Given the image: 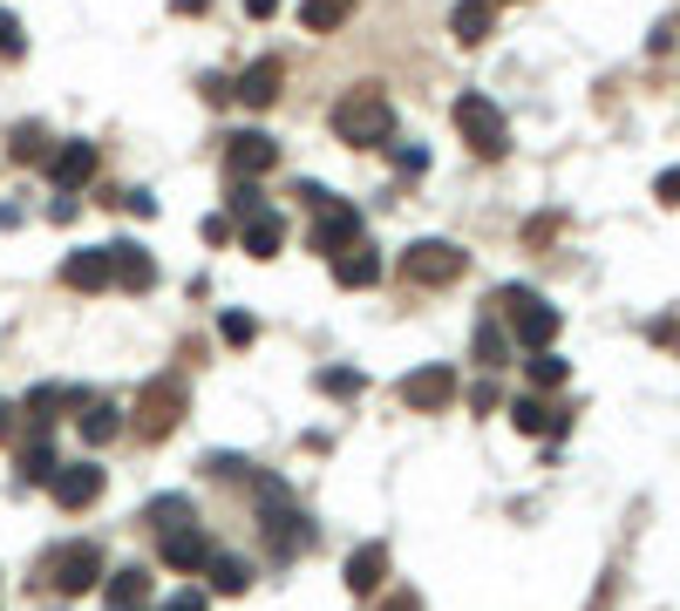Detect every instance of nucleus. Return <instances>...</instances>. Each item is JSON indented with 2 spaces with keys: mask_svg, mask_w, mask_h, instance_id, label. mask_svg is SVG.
<instances>
[{
  "mask_svg": "<svg viewBox=\"0 0 680 611\" xmlns=\"http://www.w3.org/2000/svg\"><path fill=\"white\" fill-rule=\"evenodd\" d=\"M334 137H341L347 150H381V143L395 137V102H388V89H375V81L347 89V96L334 102Z\"/></svg>",
  "mask_w": 680,
  "mask_h": 611,
  "instance_id": "obj_1",
  "label": "nucleus"
},
{
  "mask_svg": "<svg viewBox=\"0 0 680 611\" xmlns=\"http://www.w3.org/2000/svg\"><path fill=\"white\" fill-rule=\"evenodd\" d=\"M504 319H510V334H517V347H551L558 340V306H544L538 293H531V285H504V293L490 299Z\"/></svg>",
  "mask_w": 680,
  "mask_h": 611,
  "instance_id": "obj_2",
  "label": "nucleus"
},
{
  "mask_svg": "<svg viewBox=\"0 0 680 611\" xmlns=\"http://www.w3.org/2000/svg\"><path fill=\"white\" fill-rule=\"evenodd\" d=\"M456 130H463V143L476 150V156H504L510 150V122H504V109L490 102V96H456Z\"/></svg>",
  "mask_w": 680,
  "mask_h": 611,
  "instance_id": "obj_3",
  "label": "nucleus"
},
{
  "mask_svg": "<svg viewBox=\"0 0 680 611\" xmlns=\"http://www.w3.org/2000/svg\"><path fill=\"white\" fill-rule=\"evenodd\" d=\"M463 265H469V252L463 244H443V238H422V244L402 252V279L409 285H456Z\"/></svg>",
  "mask_w": 680,
  "mask_h": 611,
  "instance_id": "obj_4",
  "label": "nucleus"
},
{
  "mask_svg": "<svg viewBox=\"0 0 680 611\" xmlns=\"http://www.w3.org/2000/svg\"><path fill=\"white\" fill-rule=\"evenodd\" d=\"M184 422V381H171V374H156L143 394H137V435H150V441H164L171 428Z\"/></svg>",
  "mask_w": 680,
  "mask_h": 611,
  "instance_id": "obj_5",
  "label": "nucleus"
},
{
  "mask_svg": "<svg viewBox=\"0 0 680 611\" xmlns=\"http://www.w3.org/2000/svg\"><path fill=\"white\" fill-rule=\"evenodd\" d=\"M347 244H361V211L354 204H341V197H320L313 204V252H347Z\"/></svg>",
  "mask_w": 680,
  "mask_h": 611,
  "instance_id": "obj_6",
  "label": "nucleus"
},
{
  "mask_svg": "<svg viewBox=\"0 0 680 611\" xmlns=\"http://www.w3.org/2000/svg\"><path fill=\"white\" fill-rule=\"evenodd\" d=\"M96 578H102V544H68V550H55V557H48V585H55L62 598L89 591Z\"/></svg>",
  "mask_w": 680,
  "mask_h": 611,
  "instance_id": "obj_7",
  "label": "nucleus"
},
{
  "mask_svg": "<svg viewBox=\"0 0 680 611\" xmlns=\"http://www.w3.org/2000/svg\"><path fill=\"white\" fill-rule=\"evenodd\" d=\"M272 163H279V143H272L266 130H238V137H225V171H231V177L259 184Z\"/></svg>",
  "mask_w": 680,
  "mask_h": 611,
  "instance_id": "obj_8",
  "label": "nucleus"
},
{
  "mask_svg": "<svg viewBox=\"0 0 680 611\" xmlns=\"http://www.w3.org/2000/svg\"><path fill=\"white\" fill-rule=\"evenodd\" d=\"M402 401L415 407V415H443V407L456 401V367H443V360H435V367H415V374L402 381Z\"/></svg>",
  "mask_w": 680,
  "mask_h": 611,
  "instance_id": "obj_9",
  "label": "nucleus"
},
{
  "mask_svg": "<svg viewBox=\"0 0 680 611\" xmlns=\"http://www.w3.org/2000/svg\"><path fill=\"white\" fill-rule=\"evenodd\" d=\"M102 482H109V476H102V462H62V469H55V482H48V497H55L62 510H89V503L102 497Z\"/></svg>",
  "mask_w": 680,
  "mask_h": 611,
  "instance_id": "obj_10",
  "label": "nucleus"
},
{
  "mask_svg": "<svg viewBox=\"0 0 680 611\" xmlns=\"http://www.w3.org/2000/svg\"><path fill=\"white\" fill-rule=\"evenodd\" d=\"M279 89H287V68H279V55H259L246 75L231 81V96L246 102V109H272V102H279Z\"/></svg>",
  "mask_w": 680,
  "mask_h": 611,
  "instance_id": "obj_11",
  "label": "nucleus"
},
{
  "mask_svg": "<svg viewBox=\"0 0 680 611\" xmlns=\"http://www.w3.org/2000/svg\"><path fill=\"white\" fill-rule=\"evenodd\" d=\"M62 285H68V293H102V285H116L109 244H83V252H68L62 259Z\"/></svg>",
  "mask_w": 680,
  "mask_h": 611,
  "instance_id": "obj_12",
  "label": "nucleus"
},
{
  "mask_svg": "<svg viewBox=\"0 0 680 611\" xmlns=\"http://www.w3.org/2000/svg\"><path fill=\"white\" fill-rule=\"evenodd\" d=\"M156 550H164V564H171L177 578H184V570H205V557H212V537H205L197 523H184V530H164V537H156Z\"/></svg>",
  "mask_w": 680,
  "mask_h": 611,
  "instance_id": "obj_13",
  "label": "nucleus"
},
{
  "mask_svg": "<svg viewBox=\"0 0 680 611\" xmlns=\"http://www.w3.org/2000/svg\"><path fill=\"white\" fill-rule=\"evenodd\" d=\"M89 177H96V143H62L48 156V184L55 190H83Z\"/></svg>",
  "mask_w": 680,
  "mask_h": 611,
  "instance_id": "obj_14",
  "label": "nucleus"
},
{
  "mask_svg": "<svg viewBox=\"0 0 680 611\" xmlns=\"http://www.w3.org/2000/svg\"><path fill=\"white\" fill-rule=\"evenodd\" d=\"M450 34L463 41V48H484V41L497 34V0H456V14H450Z\"/></svg>",
  "mask_w": 680,
  "mask_h": 611,
  "instance_id": "obj_15",
  "label": "nucleus"
},
{
  "mask_svg": "<svg viewBox=\"0 0 680 611\" xmlns=\"http://www.w3.org/2000/svg\"><path fill=\"white\" fill-rule=\"evenodd\" d=\"M109 272H116L123 293H150L156 285V259L143 252V244H109Z\"/></svg>",
  "mask_w": 680,
  "mask_h": 611,
  "instance_id": "obj_16",
  "label": "nucleus"
},
{
  "mask_svg": "<svg viewBox=\"0 0 680 611\" xmlns=\"http://www.w3.org/2000/svg\"><path fill=\"white\" fill-rule=\"evenodd\" d=\"M334 279L347 285V293H361V285L381 279V252L375 244H347V252H334Z\"/></svg>",
  "mask_w": 680,
  "mask_h": 611,
  "instance_id": "obj_17",
  "label": "nucleus"
},
{
  "mask_svg": "<svg viewBox=\"0 0 680 611\" xmlns=\"http://www.w3.org/2000/svg\"><path fill=\"white\" fill-rule=\"evenodd\" d=\"M388 585V544H361L347 557V591H381Z\"/></svg>",
  "mask_w": 680,
  "mask_h": 611,
  "instance_id": "obj_18",
  "label": "nucleus"
},
{
  "mask_svg": "<svg viewBox=\"0 0 680 611\" xmlns=\"http://www.w3.org/2000/svg\"><path fill=\"white\" fill-rule=\"evenodd\" d=\"M102 611H150V570H137V564H130V570H116Z\"/></svg>",
  "mask_w": 680,
  "mask_h": 611,
  "instance_id": "obj_19",
  "label": "nucleus"
},
{
  "mask_svg": "<svg viewBox=\"0 0 680 611\" xmlns=\"http://www.w3.org/2000/svg\"><path fill=\"white\" fill-rule=\"evenodd\" d=\"M238 244H246L252 259H279V244H287V218H279V211H259V218H246Z\"/></svg>",
  "mask_w": 680,
  "mask_h": 611,
  "instance_id": "obj_20",
  "label": "nucleus"
},
{
  "mask_svg": "<svg viewBox=\"0 0 680 611\" xmlns=\"http://www.w3.org/2000/svg\"><path fill=\"white\" fill-rule=\"evenodd\" d=\"M75 428H83L89 448H102L116 428H123V407H116V401H83V422H75Z\"/></svg>",
  "mask_w": 680,
  "mask_h": 611,
  "instance_id": "obj_21",
  "label": "nucleus"
},
{
  "mask_svg": "<svg viewBox=\"0 0 680 611\" xmlns=\"http://www.w3.org/2000/svg\"><path fill=\"white\" fill-rule=\"evenodd\" d=\"M205 578H212V591L238 598V591L252 585V570H246V557H225V550H212V557H205Z\"/></svg>",
  "mask_w": 680,
  "mask_h": 611,
  "instance_id": "obj_22",
  "label": "nucleus"
},
{
  "mask_svg": "<svg viewBox=\"0 0 680 611\" xmlns=\"http://www.w3.org/2000/svg\"><path fill=\"white\" fill-rule=\"evenodd\" d=\"M354 8H361V0H306L300 8V21H306V34H334Z\"/></svg>",
  "mask_w": 680,
  "mask_h": 611,
  "instance_id": "obj_23",
  "label": "nucleus"
},
{
  "mask_svg": "<svg viewBox=\"0 0 680 611\" xmlns=\"http://www.w3.org/2000/svg\"><path fill=\"white\" fill-rule=\"evenodd\" d=\"M476 360H484V367H504V360H510V334H504L497 319L476 326Z\"/></svg>",
  "mask_w": 680,
  "mask_h": 611,
  "instance_id": "obj_24",
  "label": "nucleus"
},
{
  "mask_svg": "<svg viewBox=\"0 0 680 611\" xmlns=\"http://www.w3.org/2000/svg\"><path fill=\"white\" fill-rule=\"evenodd\" d=\"M510 422L525 428V435H551V428H558V422H551V407H544V401H531V394H525V401H510Z\"/></svg>",
  "mask_w": 680,
  "mask_h": 611,
  "instance_id": "obj_25",
  "label": "nucleus"
},
{
  "mask_svg": "<svg viewBox=\"0 0 680 611\" xmlns=\"http://www.w3.org/2000/svg\"><path fill=\"white\" fill-rule=\"evenodd\" d=\"M75 401H83V394H75V388H55V381L28 394V407H34V422H55V407H75Z\"/></svg>",
  "mask_w": 680,
  "mask_h": 611,
  "instance_id": "obj_26",
  "label": "nucleus"
},
{
  "mask_svg": "<svg viewBox=\"0 0 680 611\" xmlns=\"http://www.w3.org/2000/svg\"><path fill=\"white\" fill-rule=\"evenodd\" d=\"M218 340L225 347H252L259 340V319L252 313H218Z\"/></svg>",
  "mask_w": 680,
  "mask_h": 611,
  "instance_id": "obj_27",
  "label": "nucleus"
},
{
  "mask_svg": "<svg viewBox=\"0 0 680 611\" xmlns=\"http://www.w3.org/2000/svg\"><path fill=\"white\" fill-rule=\"evenodd\" d=\"M21 476H28V482H55V448H48V441H28V448H21Z\"/></svg>",
  "mask_w": 680,
  "mask_h": 611,
  "instance_id": "obj_28",
  "label": "nucleus"
},
{
  "mask_svg": "<svg viewBox=\"0 0 680 611\" xmlns=\"http://www.w3.org/2000/svg\"><path fill=\"white\" fill-rule=\"evenodd\" d=\"M313 381H320V394H341V401H347V394H361V374H354V367H320Z\"/></svg>",
  "mask_w": 680,
  "mask_h": 611,
  "instance_id": "obj_29",
  "label": "nucleus"
},
{
  "mask_svg": "<svg viewBox=\"0 0 680 611\" xmlns=\"http://www.w3.org/2000/svg\"><path fill=\"white\" fill-rule=\"evenodd\" d=\"M150 523H156V537H164V530H184V523H191V503H184V497L150 503Z\"/></svg>",
  "mask_w": 680,
  "mask_h": 611,
  "instance_id": "obj_30",
  "label": "nucleus"
},
{
  "mask_svg": "<svg viewBox=\"0 0 680 611\" xmlns=\"http://www.w3.org/2000/svg\"><path fill=\"white\" fill-rule=\"evenodd\" d=\"M565 374H572V367L558 360L551 347H538V353H531V381H538V388H558V381H565Z\"/></svg>",
  "mask_w": 680,
  "mask_h": 611,
  "instance_id": "obj_31",
  "label": "nucleus"
},
{
  "mask_svg": "<svg viewBox=\"0 0 680 611\" xmlns=\"http://www.w3.org/2000/svg\"><path fill=\"white\" fill-rule=\"evenodd\" d=\"M231 211H238V218H259V211H266V204H259V184L231 177Z\"/></svg>",
  "mask_w": 680,
  "mask_h": 611,
  "instance_id": "obj_32",
  "label": "nucleus"
},
{
  "mask_svg": "<svg viewBox=\"0 0 680 611\" xmlns=\"http://www.w3.org/2000/svg\"><path fill=\"white\" fill-rule=\"evenodd\" d=\"M8 143H14V156H21V163H34V156H42V143H48V137L34 130V122H21V130H14Z\"/></svg>",
  "mask_w": 680,
  "mask_h": 611,
  "instance_id": "obj_33",
  "label": "nucleus"
},
{
  "mask_svg": "<svg viewBox=\"0 0 680 611\" xmlns=\"http://www.w3.org/2000/svg\"><path fill=\"white\" fill-rule=\"evenodd\" d=\"M205 469H212L218 482H225V476H231V482H246V476H252V462H246V456H205Z\"/></svg>",
  "mask_w": 680,
  "mask_h": 611,
  "instance_id": "obj_34",
  "label": "nucleus"
},
{
  "mask_svg": "<svg viewBox=\"0 0 680 611\" xmlns=\"http://www.w3.org/2000/svg\"><path fill=\"white\" fill-rule=\"evenodd\" d=\"M197 231H205V244H231V238H238V225H231L225 211H212V218L197 225Z\"/></svg>",
  "mask_w": 680,
  "mask_h": 611,
  "instance_id": "obj_35",
  "label": "nucleus"
},
{
  "mask_svg": "<svg viewBox=\"0 0 680 611\" xmlns=\"http://www.w3.org/2000/svg\"><path fill=\"white\" fill-rule=\"evenodd\" d=\"M0 55H8V62L21 55V21H14L8 8H0Z\"/></svg>",
  "mask_w": 680,
  "mask_h": 611,
  "instance_id": "obj_36",
  "label": "nucleus"
},
{
  "mask_svg": "<svg viewBox=\"0 0 680 611\" xmlns=\"http://www.w3.org/2000/svg\"><path fill=\"white\" fill-rule=\"evenodd\" d=\"M116 204H123L130 218H156V197H150V190H123V197H116Z\"/></svg>",
  "mask_w": 680,
  "mask_h": 611,
  "instance_id": "obj_37",
  "label": "nucleus"
},
{
  "mask_svg": "<svg viewBox=\"0 0 680 611\" xmlns=\"http://www.w3.org/2000/svg\"><path fill=\"white\" fill-rule=\"evenodd\" d=\"M156 611H205V591H171Z\"/></svg>",
  "mask_w": 680,
  "mask_h": 611,
  "instance_id": "obj_38",
  "label": "nucleus"
},
{
  "mask_svg": "<svg viewBox=\"0 0 680 611\" xmlns=\"http://www.w3.org/2000/svg\"><path fill=\"white\" fill-rule=\"evenodd\" d=\"M395 163H402V171L415 177V171H429V150H415V143H402V150H395Z\"/></svg>",
  "mask_w": 680,
  "mask_h": 611,
  "instance_id": "obj_39",
  "label": "nucleus"
},
{
  "mask_svg": "<svg viewBox=\"0 0 680 611\" xmlns=\"http://www.w3.org/2000/svg\"><path fill=\"white\" fill-rule=\"evenodd\" d=\"M14 435H21V407L0 401V441H14Z\"/></svg>",
  "mask_w": 680,
  "mask_h": 611,
  "instance_id": "obj_40",
  "label": "nucleus"
},
{
  "mask_svg": "<svg viewBox=\"0 0 680 611\" xmlns=\"http://www.w3.org/2000/svg\"><path fill=\"white\" fill-rule=\"evenodd\" d=\"M469 407H476V415H490V407H497V388L484 381V388H469Z\"/></svg>",
  "mask_w": 680,
  "mask_h": 611,
  "instance_id": "obj_41",
  "label": "nucleus"
},
{
  "mask_svg": "<svg viewBox=\"0 0 680 611\" xmlns=\"http://www.w3.org/2000/svg\"><path fill=\"white\" fill-rule=\"evenodd\" d=\"M381 611H422V598H415V591H388V604H381Z\"/></svg>",
  "mask_w": 680,
  "mask_h": 611,
  "instance_id": "obj_42",
  "label": "nucleus"
},
{
  "mask_svg": "<svg viewBox=\"0 0 680 611\" xmlns=\"http://www.w3.org/2000/svg\"><path fill=\"white\" fill-rule=\"evenodd\" d=\"M654 190H660V204H680V171H667V177H660Z\"/></svg>",
  "mask_w": 680,
  "mask_h": 611,
  "instance_id": "obj_43",
  "label": "nucleus"
},
{
  "mask_svg": "<svg viewBox=\"0 0 680 611\" xmlns=\"http://www.w3.org/2000/svg\"><path fill=\"white\" fill-rule=\"evenodd\" d=\"M246 14H252V21H266V14H279V0H246Z\"/></svg>",
  "mask_w": 680,
  "mask_h": 611,
  "instance_id": "obj_44",
  "label": "nucleus"
},
{
  "mask_svg": "<svg viewBox=\"0 0 680 611\" xmlns=\"http://www.w3.org/2000/svg\"><path fill=\"white\" fill-rule=\"evenodd\" d=\"M171 8H177V14H205V8H212V0H171Z\"/></svg>",
  "mask_w": 680,
  "mask_h": 611,
  "instance_id": "obj_45",
  "label": "nucleus"
}]
</instances>
